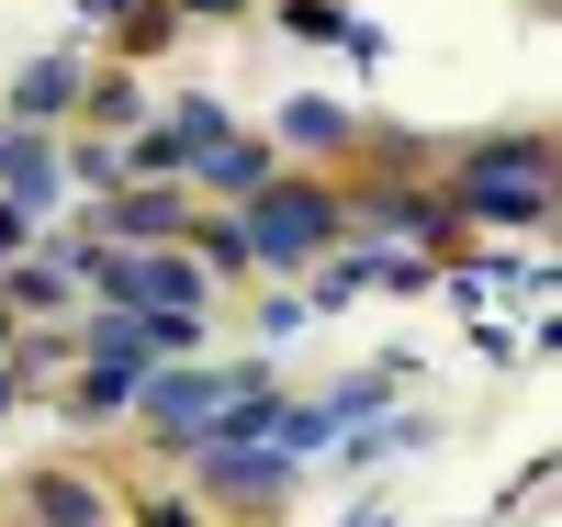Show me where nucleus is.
Returning <instances> with one entry per match:
<instances>
[{
	"mask_svg": "<svg viewBox=\"0 0 562 527\" xmlns=\"http://www.w3.org/2000/svg\"><path fill=\"white\" fill-rule=\"evenodd\" d=\"M439 203H450V225H461V236H473V225H540V214H551V135H540V124L473 135V147L450 158Z\"/></svg>",
	"mask_w": 562,
	"mask_h": 527,
	"instance_id": "1",
	"label": "nucleus"
},
{
	"mask_svg": "<svg viewBox=\"0 0 562 527\" xmlns=\"http://www.w3.org/2000/svg\"><path fill=\"white\" fill-rule=\"evenodd\" d=\"M237 225H248V259H259V270H315V259L349 236L338 180H315V169H270L248 203H237Z\"/></svg>",
	"mask_w": 562,
	"mask_h": 527,
	"instance_id": "2",
	"label": "nucleus"
},
{
	"mask_svg": "<svg viewBox=\"0 0 562 527\" xmlns=\"http://www.w3.org/2000/svg\"><path fill=\"white\" fill-rule=\"evenodd\" d=\"M248 381H270V359H158V370H147V393H135L124 415L147 426L158 449H192L203 426L225 415V393H248Z\"/></svg>",
	"mask_w": 562,
	"mask_h": 527,
	"instance_id": "3",
	"label": "nucleus"
},
{
	"mask_svg": "<svg viewBox=\"0 0 562 527\" xmlns=\"http://www.w3.org/2000/svg\"><path fill=\"white\" fill-rule=\"evenodd\" d=\"M180 460H192V505L214 516V527H270L281 505H293V460H281V449H180Z\"/></svg>",
	"mask_w": 562,
	"mask_h": 527,
	"instance_id": "4",
	"label": "nucleus"
},
{
	"mask_svg": "<svg viewBox=\"0 0 562 527\" xmlns=\"http://www.w3.org/2000/svg\"><path fill=\"white\" fill-rule=\"evenodd\" d=\"M12 516H34V527H124V494L102 471H79V460H34Z\"/></svg>",
	"mask_w": 562,
	"mask_h": 527,
	"instance_id": "5",
	"label": "nucleus"
},
{
	"mask_svg": "<svg viewBox=\"0 0 562 527\" xmlns=\"http://www.w3.org/2000/svg\"><path fill=\"white\" fill-rule=\"evenodd\" d=\"M180 225H192V180H135V191H113L90 214L102 248H180Z\"/></svg>",
	"mask_w": 562,
	"mask_h": 527,
	"instance_id": "6",
	"label": "nucleus"
},
{
	"mask_svg": "<svg viewBox=\"0 0 562 527\" xmlns=\"http://www.w3.org/2000/svg\"><path fill=\"white\" fill-rule=\"evenodd\" d=\"M57 191H68L57 135H45V124H0V203H23V214L45 225V214H57Z\"/></svg>",
	"mask_w": 562,
	"mask_h": 527,
	"instance_id": "7",
	"label": "nucleus"
},
{
	"mask_svg": "<svg viewBox=\"0 0 562 527\" xmlns=\"http://www.w3.org/2000/svg\"><path fill=\"white\" fill-rule=\"evenodd\" d=\"M270 169H281V147H270V135H225V147H203L180 180H192V203H225V214H237Z\"/></svg>",
	"mask_w": 562,
	"mask_h": 527,
	"instance_id": "8",
	"label": "nucleus"
},
{
	"mask_svg": "<svg viewBox=\"0 0 562 527\" xmlns=\"http://www.w3.org/2000/svg\"><path fill=\"white\" fill-rule=\"evenodd\" d=\"M270 147H281V158H349V147H360V113L326 102V90H304V102H281Z\"/></svg>",
	"mask_w": 562,
	"mask_h": 527,
	"instance_id": "9",
	"label": "nucleus"
},
{
	"mask_svg": "<svg viewBox=\"0 0 562 527\" xmlns=\"http://www.w3.org/2000/svg\"><path fill=\"white\" fill-rule=\"evenodd\" d=\"M68 293H79V280H68V259L45 248V236H34L23 259H0V303H12L23 325H45V314H68Z\"/></svg>",
	"mask_w": 562,
	"mask_h": 527,
	"instance_id": "10",
	"label": "nucleus"
},
{
	"mask_svg": "<svg viewBox=\"0 0 562 527\" xmlns=\"http://www.w3.org/2000/svg\"><path fill=\"white\" fill-rule=\"evenodd\" d=\"M79 57H34V68H12V113H0V124H45V135H57L68 113H79Z\"/></svg>",
	"mask_w": 562,
	"mask_h": 527,
	"instance_id": "11",
	"label": "nucleus"
},
{
	"mask_svg": "<svg viewBox=\"0 0 562 527\" xmlns=\"http://www.w3.org/2000/svg\"><path fill=\"white\" fill-rule=\"evenodd\" d=\"M428 438H439V415H394V404H383V415H360L338 449H349V471H383V460H416Z\"/></svg>",
	"mask_w": 562,
	"mask_h": 527,
	"instance_id": "12",
	"label": "nucleus"
},
{
	"mask_svg": "<svg viewBox=\"0 0 562 527\" xmlns=\"http://www.w3.org/2000/svg\"><path fill=\"white\" fill-rule=\"evenodd\" d=\"M405 370H416V359H371L360 381H338V393H326V426H338V438H349L360 415H383V404L405 393Z\"/></svg>",
	"mask_w": 562,
	"mask_h": 527,
	"instance_id": "13",
	"label": "nucleus"
},
{
	"mask_svg": "<svg viewBox=\"0 0 562 527\" xmlns=\"http://www.w3.org/2000/svg\"><path fill=\"white\" fill-rule=\"evenodd\" d=\"M79 113L102 124V135H135V124H147L158 102H147V90H135V68H102V79H79Z\"/></svg>",
	"mask_w": 562,
	"mask_h": 527,
	"instance_id": "14",
	"label": "nucleus"
},
{
	"mask_svg": "<svg viewBox=\"0 0 562 527\" xmlns=\"http://www.w3.org/2000/svg\"><path fill=\"white\" fill-rule=\"evenodd\" d=\"M102 34H113V45H124V68H135V57H158V45H169V34H180V12H169V0H124V12H113V23H102Z\"/></svg>",
	"mask_w": 562,
	"mask_h": 527,
	"instance_id": "15",
	"label": "nucleus"
},
{
	"mask_svg": "<svg viewBox=\"0 0 562 527\" xmlns=\"http://www.w3.org/2000/svg\"><path fill=\"white\" fill-rule=\"evenodd\" d=\"M57 169H68V191H102V180H124V135H90V147H57Z\"/></svg>",
	"mask_w": 562,
	"mask_h": 527,
	"instance_id": "16",
	"label": "nucleus"
},
{
	"mask_svg": "<svg viewBox=\"0 0 562 527\" xmlns=\"http://www.w3.org/2000/svg\"><path fill=\"white\" fill-rule=\"evenodd\" d=\"M124 527H214L192 494H124Z\"/></svg>",
	"mask_w": 562,
	"mask_h": 527,
	"instance_id": "17",
	"label": "nucleus"
},
{
	"mask_svg": "<svg viewBox=\"0 0 562 527\" xmlns=\"http://www.w3.org/2000/svg\"><path fill=\"white\" fill-rule=\"evenodd\" d=\"M281 23L293 34H349V0H281Z\"/></svg>",
	"mask_w": 562,
	"mask_h": 527,
	"instance_id": "18",
	"label": "nucleus"
},
{
	"mask_svg": "<svg viewBox=\"0 0 562 527\" xmlns=\"http://www.w3.org/2000/svg\"><path fill=\"white\" fill-rule=\"evenodd\" d=\"M259 337H270V348L304 337V293H270V303H259Z\"/></svg>",
	"mask_w": 562,
	"mask_h": 527,
	"instance_id": "19",
	"label": "nucleus"
},
{
	"mask_svg": "<svg viewBox=\"0 0 562 527\" xmlns=\"http://www.w3.org/2000/svg\"><path fill=\"white\" fill-rule=\"evenodd\" d=\"M23 248H34V214H23V203H0V259H23Z\"/></svg>",
	"mask_w": 562,
	"mask_h": 527,
	"instance_id": "20",
	"label": "nucleus"
},
{
	"mask_svg": "<svg viewBox=\"0 0 562 527\" xmlns=\"http://www.w3.org/2000/svg\"><path fill=\"white\" fill-rule=\"evenodd\" d=\"M169 12H180V23H237L248 0H169Z\"/></svg>",
	"mask_w": 562,
	"mask_h": 527,
	"instance_id": "21",
	"label": "nucleus"
},
{
	"mask_svg": "<svg viewBox=\"0 0 562 527\" xmlns=\"http://www.w3.org/2000/svg\"><path fill=\"white\" fill-rule=\"evenodd\" d=\"M23 393H34V381H23V370H12V359H0V415H12V404H23Z\"/></svg>",
	"mask_w": 562,
	"mask_h": 527,
	"instance_id": "22",
	"label": "nucleus"
},
{
	"mask_svg": "<svg viewBox=\"0 0 562 527\" xmlns=\"http://www.w3.org/2000/svg\"><path fill=\"white\" fill-rule=\"evenodd\" d=\"M12 337H23V314H12V303H0V359H12Z\"/></svg>",
	"mask_w": 562,
	"mask_h": 527,
	"instance_id": "23",
	"label": "nucleus"
},
{
	"mask_svg": "<svg viewBox=\"0 0 562 527\" xmlns=\"http://www.w3.org/2000/svg\"><path fill=\"white\" fill-rule=\"evenodd\" d=\"M349 527H394V516H383V505H371V516H349Z\"/></svg>",
	"mask_w": 562,
	"mask_h": 527,
	"instance_id": "24",
	"label": "nucleus"
},
{
	"mask_svg": "<svg viewBox=\"0 0 562 527\" xmlns=\"http://www.w3.org/2000/svg\"><path fill=\"white\" fill-rule=\"evenodd\" d=\"M12 527H34V516H12Z\"/></svg>",
	"mask_w": 562,
	"mask_h": 527,
	"instance_id": "25",
	"label": "nucleus"
}]
</instances>
